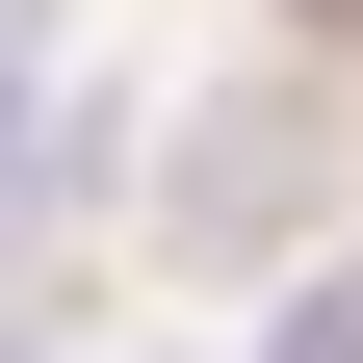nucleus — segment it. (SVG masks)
Returning <instances> with one entry per match:
<instances>
[{
    "label": "nucleus",
    "mask_w": 363,
    "mask_h": 363,
    "mask_svg": "<svg viewBox=\"0 0 363 363\" xmlns=\"http://www.w3.org/2000/svg\"><path fill=\"white\" fill-rule=\"evenodd\" d=\"M311 234H337V78L311 52H234L156 130V259H311Z\"/></svg>",
    "instance_id": "1"
},
{
    "label": "nucleus",
    "mask_w": 363,
    "mask_h": 363,
    "mask_svg": "<svg viewBox=\"0 0 363 363\" xmlns=\"http://www.w3.org/2000/svg\"><path fill=\"white\" fill-rule=\"evenodd\" d=\"M259 26H311V52H363V0H259Z\"/></svg>",
    "instance_id": "3"
},
{
    "label": "nucleus",
    "mask_w": 363,
    "mask_h": 363,
    "mask_svg": "<svg viewBox=\"0 0 363 363\" xmlns=\"http://www.w3.org/2000/svg\"><path fill=\"white\" fill-rule=\"evenodd\" d=\"M0 363H26V337H0Z\"/></svg>",
    "instance_id": "4"
},
{
    "label": "nucleus",
    "mask_w": 363,
    "mask_h": 363,
    "mask_svg": "<svg viewBox=\"0 0 363 363\" xmlns=\"http://www.w3.org/2000/svg\"><path fill=\"white\" fill-rule=\"evenodd\" d=\"M78 208H104V78L52 0H0V234H78Z\"/></svg>",
    "instance_id": "2"
}]
</instances>
